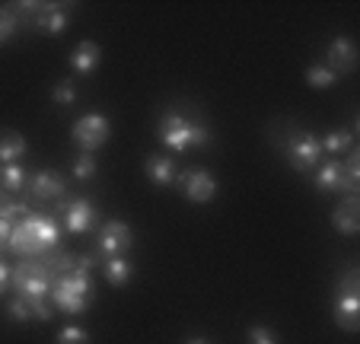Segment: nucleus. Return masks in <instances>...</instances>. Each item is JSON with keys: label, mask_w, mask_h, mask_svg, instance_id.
I'll use <instances>...</instances> for the list:
<instances>
[{"label": "nucleus", "mask_w": 360, "mask_h": 344, "mask_svg": "<svg viewBox=\"0 0 360 344\" xmlns=\"http://www.w3.org/2000/svg\"><path fill=\"white\" fill-rule=\"evenodd\" d=\"M58 246H61V227L48 214H29L26 220L13 223L7 252H13L20 258H39L45 252L58 249Z\"/></svg>", "instance_id": "obj_1"}, {"label": "nucleus", "mask_w": 360, "mask_h": 344, "mask_svg": "<svg viewBox=\"0 0 360 344\" xmlns=\"http://www.w3.org/2000/svg\"><path fill=\"white\" fill-rule=\"evenodd\" d=\"M157 137L172 153H185V150H191V147H207V144H211V131L204 128V125L191 122V118H185V115L172 112V108L160 118Z\"/></svg>", "instance_id": "obj_2"}, {"label": "nucleus", "mask_w": 360, "mask_h": 344, "mask_svg": "<svg viewBox=\"0 0 360 344\" xmlns=\"http://www.w3.org/2000/svg\"><path fill=\"white\" fill-rule=\"evenodd\" d=\"M93 297H96L93 277L77 274V271H70V274H58L55 284H51V293H48V300H51L61 312H68V316H80V312H86L89 303H93Z\"/></svg>", "instance_id": "obj_3"}, {"label": "nucleus", "mask_w": 360, "mask_h": 344, "mask_svg": "<svg viewBox=\"0 0 360 344\" xmlns=\"http://www.w3.org/2000/svg\"><path fill=\"white\" fill-rule=\"evenodd\" d=\"M51 284H55V277L39 258H20V265L10 268V287H13L16 297L29 300V303L32 300H48Z\"/></svg>", "instance_id": "obj_4"}, {"label": "nucleus", "mask_w": 360, "mask_h": 344, "mask_svg": "<svg viewBox=\"0 0 360 344\" xmlns=\"http://www.w3.org/2000/svg\"><path fill=\"white\" fill-rule=\"evenodd\" d=\"M284 153L287 163H290L297 172H309L322 163V144L313 131H290L284 144Z\"/></svg>", "instance_id": "obj_5"}, {"label": "nucleus", "mask_w": 360, "mask_h": 344, "mask_svg": "<svg viewBox=\"0 0 360 344\" xmlns=\"http://www.w3.org/2000/svg\"><path fill=\"white\" fill-rule=\"evenodd\" d=\"M70 137H74V144L80 147V153H93V150H99V147L109 144L112 122L102 112H89V115H83L80 122H74Z\"/></svg>", "instance_id": "obj_6"}, {"label": "nucleus", "mask_w": 360, "mask_h": 344, "mask_svg": "<svg viewBox=\"0 0 360 344\" xmlns=\"http://www.w3.org/2000/svg\"><path fill=\"white\" fill-rule=\"evenodd\" d=\"M20 10H26L32 16V26L35 32H45V35H61L70 23L68 13V4H16Z\"/></svg>", "instance_id": "obj_7"}, {"label": "nucleus", "mask_w": 360, "mask_h": 344, "mask_svg": "<svg viewBox=\"0 0 360 344\" xmlns=\"http://www.w3.org/2000/svg\"><path fill=\"white\" fill-rule=\"evenodd\" d=\"M179 185H182V195L191 204H207L217 198V179L207 169H188V172H182Z\"/></svg>", "instance_id": "obj_8"}, {"label": "nucleus", "mask_w": 360, "mask_h": 344, "mask_svg": "<svg viewBox=\"0 0 360 344\" xmlns=\"http://www.w3.org/2000/svg\"><path fill=\"white\" fill-rule=\"evenodd\" d=\"M134 246V233L124 220H109L102 227L99 233V252L105 258H115V255H124V252Z\"/></svg>", "instance_id": "obj_9"}, {"label": "nucleus", "mask_w": 360, "mask_h": 344, "mask_svg": "<svg viewBox=\"0 0 360 344\" xmlns=\"http://www.w3.org/2000/svg\"><path fill=\"white\" fill-rule=\"evenodd\" d=\"M61 220H64V229H68V233L80 236V233H89V229L96 227L99 210H96V204L89 201V198H77V201H68Z\"/></svg>", "instance_id": "obj_10"}, {"label": "nucleus", "mask_w": 360, "mask_h": 344, "mask_svg": "<svg viewBox=\"0 0 360 344\" xmlns=\"http://www.w3.org/2000/svg\"><path fill=\"white\" fill-rule=\"evenodd\" d=\"M29 191H32V198H39V201H58V198H64V191H68V179H64L61 172H55V169H39V172H32V179H29Z\"/></svg>", "instance_id": "obj_11"}, {"label": "nucleus", "mask_w": 360, "mask_h": 344, "mask_svg": "<svg viewBox=\"0 0 360 344\" xmlns=\"http://www.w3.org/2000/svg\"><path fill=\"white\" fill-rule=\"evenodd\" d=\"M326 64L335 70V74H351L357 68V45H354L347 35H338V39L328 45V54H326Z\"/></svg>", "instance_id": "obj_12"}, {"label": "nucleus", "mask_w": 360, "mask_h": 344, "mask_svg": "<svg viewBox=\"0 0 360 344\" xmlns=\"http://www.w3.org/2000/svg\"><path fill=\"white\" fill-rule=\"evenodd\" d=\"M332 227L341 236H357L360 233V201L357 195H345V201L332 210Z\"/></svg>", "instance_id": "obj_13"}, {"label": "nucleus", "mask_w": 360, "mask_h": 344, "mask_svg": "<svg viewBox=\"0 0 360 344\" xmlns=\"http://www.w3.org/2000/svg\"><path fill=\"white\" fill-rule=\"evenodd\" d=\"M143 176H147L153 185H160V189L176 185L179 182L176 160H172V156H147V160H143Z\"/></svg>", "instance_id": "obj_14"}, {"label": "nucleus", "mask_w": 360, "mask_h": 344, "mask_svg": "<svg viewBox=\"0 0 360 344\" xmlns=\"http://www.w3.org/2000/svg\"><path fill=\"white\" fill-rule=\"evenodd\" d=\"M332 312H335V325H338L341 331H347V335L360 331V297H345V293H338Z\"/></svg>", "instance_id": "obj_15"}, {"label": "nucleus", "mask_w": 360, "mask_h": 344, "mask_svg": "<svg viewBox=\"0 0 360 344\" xmlns=\"http://www.w3.org/2000/svg\"><path fill=\"white\" fill-rule=\"evenodd\" d=\"M99 61H102V48L96 45V42H80V45L70 51V68L80 77L93 74V70L99 68Z\"/></svg>", "instance_id": "obj_16"}, {"label": "nucleus", "mask_w": 360, "mask_h": 344, "mask_svg": "<svg viewBox=\"0 0 360 344\" xmlns=\"http://www.w3.org/2000/svg\"><path fill=\"white\" fill-rule=\"evenodd\" d=\"M316 189L319 191H345V176H341V163L338 160H328L316 166V176H313Z\"/></svg>", "instance_id": "obj_17"}, {"label": "nucleus", "mask_w": 360, "mask_h": 344, "mask_svg": "<svg viewBox=\"0 0 360 344\" xmlns=\"http://www.w3.org/2000/svg\"><path fill=\"white\" fill-rule=\"evenodd\" d=\"M29 144L20 131H0V166H10V163H20L26 156Z\"/></svg>", "instance_id": "obj_18"}, {"label": "nucleus", "mask_w": 360, "mask_h": 344, "mask_svg": "<svg viewBox=\"0 0 360 344\" xmlns=\"http://www.w3.org/2000/svg\"><path fill=\"white\" fill-rule=\"evenodd\" d=\"M102 274H105V281H109L112 287H124V284L134 277V265H131L124 255L105 258V265H102Z\"/></svg>", "instance_id": "obj_19"}, {"label": "nucleus", "mask_w": 360, "mask_h": 344, "mask_svg": "<svg viewBox=\"0 0 360 344\" xmlns=\"http://www.w3.org/2000/svg\"><path fill=\"white\" fill-rule=\"evenodd\" d=\"M29 176L26 169L20 166V163H10V166H0V189L7 191V195H20L22 189H26Z\"/></svg>", "instance_id": "obj_20"}, {"label": "nucleus", "mask_w": 360, "mask_h": 344, "mask_svg": "<svg viewBox=\"0 0 360 344\" xmlns=\"http://www.w3.org/2000/svg\"><path fill=\"white\" fill-rule=\"evenodd\" d=\"M39 262L45 265L51 274H70V271H74V265H77V255H70V252H64L61 246H58V249L39 255Z\"/></svg>", "instance_id": "obj_21"}, {"label": "nucleus", "mask_w": 360, "mask_h": 344, "mask_svg": "<svg viewBox=\"0 0 360 344\" xmlns=\"http://www.w3.org/2000/svg\"><path fill=\"white\" fill-rule=\"evenodd\" d=\"M341 176H345V195H357L360 189V150L351 147L347 160L341 163Z\"/></svg>", "instance_id": "obj_22"}, {"label": "nucleus", "mask_w": 360, "mask_h": 344, "mask_svg": "<svg viewBox=\"0 0 360 344\" xmlns=\"http://www.w3.org/2000/svg\"><path fill=\"white\" fill-rule=\"evenodd\" d=\"M319 144H322V153H332V156L347 153V150L354 147V131H351V128L328 131L326 137H319Z\"/></svg>", "instance_id": "obj_23"}, {"label": "nucleus", "mask_w": 360, "mask_h": 344, "mask_svg": "<svg viewBox=\"0 0 360 344\" xmlns=\"http://www.w3.org/2000/svg\"><path fill=\"white\" fill-rule=\"evenodd\" d=\"M335 80H338V74H335V70L328 68L326 61L309 64V70H306V83H309L313 89H328Z\"/></svg>", "instance_id": "obj_24"}, {"label": "nucleus", "mask_w": 360, "mask_h": 344, "mask_svg": "<svg viewBox=\"0 0 360 344\" xmlns=\"http://www.w3.org/2000/svg\"><path fill=\"white\" fill-rule=\"evenodd\" d=\"M20 32V13L13 7H0V45Z\"/></svg>", "instance_id": "obj_25"}, {"label": "nucleus", "mask_w": 360, "mask_h": 344, "mask_svg": "<svg viewBox=\"0 0 360 344\" xmlns=\"http://www.w3.org/2000/svg\"><path fill=\"white\" fill-rule=\"evenodd\" d=\"M29 214H32V210H29L22 201H16V195H7V191H4V201H0V217H7V220L13 223L16 217H20V220H26Z\"/></svg>", "instance_id": "obj_26"}, {"label": "nucleus", "mask_w": 360, "mask_h": 344, "mask_svg": "<svg viewBox=\"0 0 360 344\" xmlns=\"http://www.w3.org/2000/svg\"><path fill=\"white\" fill-rule=\"evenodd\" d=\"M51 102H55V106H74L77 102V83L61 80L55 89H51Z\"/></svg>", "instance_id": "obj_27"}, {"label": "nucleus", "mask_w": 360, "mask_h": 344, "mask_svg": "<svg viewBox=\"0 0 360 344\" xmlns=\"http://www.w3.org/2000/svg\"><path fill=\"white\" fill-rule=\"evenodd\" d=\"M55 344H89V331L80 329V325H64V329L58 331Z\"/></svg>", "instance_id": "obj_28"}, {"label": "nucleus", "mask_w": 360, "mask_h": 344, "mask_svg": "<svg viewBox=\"0 0 360 344\" xmlns=\"http://www.w3.org/2000/svg\"><path fill=\"white\" fill-rule=\"evenodd\" d=\"M7 316L13 319V322H29V319H32V306H29V300L13 297L7 303Z\"/></svg>", "instance_id": "obj_29"}, {"label": "nucleus", "mask_w": 360, "mask_h": 344, "mask_svg": "<svg viewBox=\"0 0 360 344\" xmlns=\"http://www.w3.org/2000/svg\"><path fill=\"white\" fill-rule=\"evenodd\" d=\"M74 176L80 179V182H86V179H93L96 176V160H93V153H80L74 160Z\"/></svg>", "instance_id": "obj_30"}, {"label": "nucleus", "mask_w": 360, "mask_h": 344, "mask_svg": "<svg viewBox=\"0 0 360 344\" xmlns=\"http://www.w3.org/2000/svg\"><path fill=\"white\" fill-rule=\"evenodd\" d=\"M249 344H278V335H274L268 325H252L249 329Z\"/></svg>", "instance_id": "obj_31"}, {"label": "nucleus", "mask_w": 360, "mask_h": 344, "mask_svg": "<svg viewBox=\"0 0 360 344\" xmlns=\"http://www.w3.org/2000/svg\"><path fill=\"white\" fill-rule=\"evenodd\" d=\"M32 319H39V322H48V319L55 316V303L51 300H32Z\"/></svg>", "instance_id": "obj_32"}, {"label": "nucleus", "mask_w": 360, "mask_h": 344, "mask_svg": "<svg viewBox=\"0 0 360 344\" xmlns=\"http://www.w3.org/2000/svg\"><path fill=\"white\" fill-rule=\"evenodd\" d=\"M93 268H96V258L93 255H80V258H77V265H74L77 274H89V277H93Z\"/></svg>", "instance_id": "obj_33"}, {"label": "nucleus", "mask_w": 360, "mask_h": 344, "mask_svg": "<svg viewBox=\"0 0 360 344\" xmlns=\"http://www.w3.org/2000/svg\"><path fill=\"white\" fill-rule=\"evenodd\" d=\"M10 233H13V223H10L7 217H0V252L7 249V243H10Z\"/></svg>", "instance_id": "obj_34"}, {"label": "nucleus", "mask_w": 360, "mask_h": 344, "mask_svg": "<svg viewBox=\"0 0 360 344\" xmlns=\"http://www.w3.org/2000/svg\"><path fill=\"white\" fill-rule=\"evenodd\" d=\"M7 287H10V265L0 258V293L7 291Z\"/></svg>", "instance_id": "obj_35"}, {"label": "nucleus", "mask_w": 360, "mask_h": 344, "mask_svg": "<svg viewBox=\"0 0 360 344\" xmlns=\"http://www.w3.org/2000/svg\"><path fill=\"white\" fill-rule=\"evenodd\" d=\"M185 344H211V341H207V338H201V335H198V338H188V341H185Z\"/></svg>", "instance_id": "obj_36"}]
</instances>
